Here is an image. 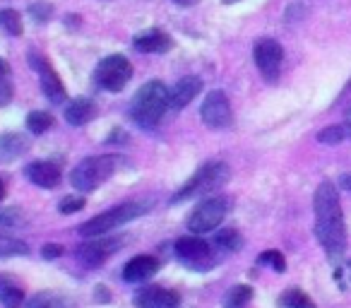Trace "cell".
<instances>
[{
    "instance_id": "cell-32",
    "label": "cell",
    "mask_w": 351,
    "mask_h": 308,
    "mask_svg": "<svg viewBox=\"0 0 351 308\" xmlns=\"http://www.w3.org/2000/svg\"><path fill=\"white\" fill-rule=\"evenodd\" d=\"M20 222V212L17 210H0V226H12Z\"/></svg>"
},
{
    "instance_id": "cell-36",
    "label": "cell",
    "mask_w": 351,
    "mask_h": 308,
    "mask_svg": "<svg viewBox=\"0 0 351 308\" xmlns=\"http://www.w3.org/2000/svg\"><path fill=\"white\" fill-rule=\"evenodd\" d=\"M173 3H178V5H195L197 0H173Z\"/></svg>"
},
{
    "instance_id": "cell-35",
    "label": "cell",
    "mask_w": 351,
    "mask_h": 308,
    "mask_svg": "<svg viewBox=\"0 0 351 308\" xmlns=\"http://www.w3.org/2000/svg\"><path fill=\"white\" fill-rule=\"evenodd\" d=\"M341 188H344V191H351V174H344V176H341Z\"/></svg>"
},
{
    "instance_id": "cell-31",
    "label": "cell",
    "mask_w": 351,
    "mask_h": 308,
    "mask_svg": "<svg viewBox=\"0 0 351 308\" xmlns=\"http://www.w3.org/2000/svg\"><path fill=\"white\" fill-rule=\"evenodd\" d=\"M82 207H84V198L68 196V198H63V202H60V215H73V212H80Z\"/></svg>"
},
{
    "instance_id": "cell-6",
    "label": "cell",
    "mask_w": 351,
    "mask_h": 308,
    "mask_svg": "<svg viewBox=\"0 0 351 308\" xmlns=\"http://www.w3.org/2000/svg\"><path fill=\"white\" fill-rule=\"evenodd\" d=\"M132 78V65L125 56H106L94 70V80L106 92H121Z\"/></svg>"
},
{
    "instance_id": "cell-1",
    "label": "cell",
    "mask_w": 351,
    "mask_h": 308,
    "mask_svg": "<svg viewBox=\"0 0 351 308\" xmlns=\"http://www.w3.org/2000/svg\"><path fill=\"white\" fill-rule=\"evenodd\" d=\"M315 210V236L330 258H339L346 248V229L344 215H341L339 196L330 181L320 183L313 200Z\"/></svg>"
},
{
    "instance_id": "cell-23",
    "label": "cell",
    "mask_w": 351,
    "mask_h": 308,
    "mask_svg": "<svg viewBox=\"0 0 351 308\" xmlns=\"http://www.w3.org/2000/svg\"><path fill=\"white\" fill-rule=\"evenodd\" d=\"M250 298H253V289L245 287V284H239V287H234L229 294H226L224 308H243Z\"/></svg>"
},
{
    "instance_id": "cell-25",
    "label": "cell",
    "mask_w": 351,
    "mask_h": 308,
    "mask_svg": "<svg viewBox=\"0 0 351 308\" xmlns=\"http://www.w3.org/2000/svg\"><path fill=\"white\" fill-rule=\"evenodd\" d=\"M51 126H53V116L46 111H32L29 116H27V128H29V132H34V135L46 132Z\"/></svg>"
},
{
    "instance_id": "cell-27",
    "label": "cell",
    "mask_w": 351,
    "mask_h": 308,
    "mask_svg": "<svg viewBox=\"0 0 351 308\" xmlns=\"http://www.w3.org/2000/svg\"><path fill=\"white\" fill-rule=\"evenodd\" d=\"M217 246H221L224 250H231V253H236V250H241V246H243V239H241V234L236 229H224L217 234Z\"/></svg>"
},
{
    "instance_id": "cell-17",
    "label": "cell",
    "mask_w": 351,
    "mask_h": 308,
    "mask_svg": "<svg viewBox=\"0 0 351 308\" xmlns=\"http://www.w3.org/2000/svg\"><path fill=\"white\" fill-rule=\"evenodd\" d=\"M29 150V137L20 135V132H5L0 135V162H12L20 154Z\"/></svg>"
},
{
    "instance_id": "cell-34",
    "label": "cell",
    "mask_w": 351,
    "mask_h": 308,
    "mask_svg": "<svg viewBox=\"0 0 351 308\" xmlns=\"http://www.w3.org/2000/svg\"><path fill=\"white\" fill-rule=\"evenodd\" d=\"M41 253H44V258H49V260L51 258H60V255H63V246H58V244H46Z\"/></svg>"
},
{
    "instance_id": "cell-22",
    "label": "cell",
    "mask_w": 351,
    "mask_h": 308,
    "mask_svg": "<svg viewBox=\"0 0 351 308\" xmlns=\"http://www.w3.org/2000/svg\"><path fill=\"white\" fill-rule=\"evenodd\" d=\"M27 253H29V246L25 241H17L0 234V258H15V255H27Z\"/></svg>"
},
{
    "instance_id": "cell-7",
    "label": "cell",
    "mask_w": 351,
    "mask_h": 308,
    "mask_svg": "<svg viewBox=\"0 0 351 308\" xmlns=\"http://www.w3.org/2000/svg\"><path fill=\"white\" fill-rule=\"evenodd\" d=\"M176 255L181 258L183 265H188L195 272H205L217 263L210 244L197 239V236H183V239L176 241Z\"/></svg>"
},
{
    "instance_id": "cell-9",
    "label": "cell",
    "mask_w": 351,
    "mask_h": 308,
    "mask_svg": "<svg viewBox=\"0 0 351 308\" xmlns=\"http://www.w3.org/2000/svg\"><path fill=\"white\" fill-rule=\"evenodd\" d=\"M253 56H255V65L265 75V80L274 82L279 78V70H282V60H284V51L279 46V41L260 39L253 49Z\"/></svg>"
},
{
    "instance_id": "cell-37",
    "label": "cell",
    "mask_w": 351,
    "mask_h": 308,
    "mask_svg": "<svg viewBox=\"0 0 351 308\" xmlns=\"http://www.w3.org/2000/svg\"><path fill=\"white\" fill-rule=\"evenodd\" d=\"M3 196H5V186H3V181H0V200H3Z\"/></svg>"
},
{
    "instance_id": "cell-15",
    "label": "cell",
    "mask_w": 351,
    "mask_h": 308,
    "mask_svg": "<svg viewBox=\"0 0 351 308\" xmlns=\"http://www.w3.org/2000/svg\"><path fill=\"white\" fill-rule=\"evenodd\" d=\"M25 174H27V178L39 188H56L60 183L58 167L51 162H32L29 167L25 169Z\"/></svg>"
},
{
    "instance_id": "cell-2",
    "label": "cell",
    "mask_w": 351,
    "mask_h": 308,
    "mask_svg": "<svg viewBox=\"0 0 351 308\" xmlns=\"http://www.w3.org/2000/svg\"><path fill=\"white\" fill-rule=\"evenodd\" d=\"M171 92L161 82H147L137 89L130 104V116L140 128H154L171 106Z\"/></svg>"
},
{
    "instance_id": "cell-3",
    "label": "cell",
    "mask_w": 351,
    "mask_h": 308,
    "mask_svg": "<svg viewBox=\"0 0 351 308\" xmlns=\"http://www.w3.org/2000/svg\"><path fill=\"white\" fill-rule=\"evenodd\" d=\"M116 171V157L113 154H101V157H87L73 169L70 174V183L75 191L89 193L97 191L101 183H106Z\"/></svg>"
},
{
    "instance_id": "cell-38",
    "label": "cell",
    "mask_w": 351,
    "mask_h": 308,
    "mask_svg": "<svg viewBox=\"0 0 351 308\" xmlns=\"http://www.w3.org/2000/svg\"><path fill=\"white\" fill-rule=\"evenodd\" d=\"M224 3H236V0H224Z\"/></svg>"
},
{
    "instance_id": "cell-4",
    "label": "cell",
    "mask_w": 351,
    "mask_h": 308,
    "mask_svg": "<svg viewBox=\"0 0 351 308\" xmlns=\"http://www.w3.org/2000/svg\"><path fill=\"white\" fill-rule=\"evenodd\" d=\"M147 210V202H125V205H118L113 210H106L101 215H97L94 220L84 222L80 226V234L87 236V239H97V236H104L108 231L118 229V226L128 224L130 220L140 217L142 212Z\"/></svg>"
},
{
    "instance_id": "cell-28",
    "label": "cell",
    "mask_w": 351,
    "mask_h": 308,
    "mask_svg": "<svg viewBox=\"0 0 351 308\" xmlns=\"http://www.w3.org/2000/svg\"><path fill=\"white\" fill-rule=\"evenodd\" d=\"M346 128L344 126H330L325 128V130H320V135H317V140L322 142V145H339L341 140H346Z\"/></svg>"
},
{
    "instance_id": "cell-13",
    "label": "cell",
    "mask_w": 351,
    "mask_h": 308,
    "mask_svg": "<svg viewBox=\"0 0 351 308\" xmlns=\"http://www.w3.org/2000/svg\"><path fill=\"white\" fill-rule=\"evenodd\" d=\"M135 303L137 308H178L181 306V296L176 292H171V289L152 287L137 294Z\"/></svg>"
},
{
    "instance_id": "cell-5",
    "label": "cell",
    "mask_w": 351,
    "mask_h": 308,
    "mask_svg": "<svg viewBox=\"0 0 351 308\" xmlns=\"http://www.w3.org/2000/svg\"><path fill=\"white\" fill-rule=\"evenodd\" d=\"M226 178H229V167H226L224 162L205 164V167L197 169V171L193 174V178L181 188V191L171 198V202H183V200H188V198H195V196H202V193L217 191Z\"/></svg>"
},
{
    "instance_id": "cell-10",
    "label": "cell",
    "mask_w": 351,
    "mask_h": 308,
    "mask_svg": "<svg viewBox=\"0 0 351 308\" xmlns=\"http://www.w3.org/2000/svg\"><path fill=\"white\" fill-rule=\"evenodd\" d=\"M200 116H202V123L215 130H221V128H229L231 126V104H229V97L224 92H210L207 99L202 102V108H200Z\"/></svg>"
},
{
    "instance_id": "cell-33",
    "label": "cell",
    "mask_w": 351,
    "mask_h": 308,
    "mask_svg": "<svg viewBox=\"0 0 351 308\" xmlns=\"http://www.w3.org/2000/svg\"><path fill=\"white\" fill-rule=\"evenodd\" d=\"M29 12L36 17L39 22H46L49 20V15H51V5H44V3H36V5H32L29 8Z\"/></svg>"
},
{
    "instance_id": "cell-20",
    "label": "cell",
    "mask_w": 351,
    "mask_h": 308,
    "mask_svg": "<svg viewBox=\"0 0 351 308\" xmlns=\"http://www.w3.org/2000/svg\"><path fill=\"white\" fill-rule=\"evenodd\" d=\"M22 298H25V292L20 289V284L15 279L0 274V301H3V306L17 308L22 303Z\"/></svg>"
},
{
    "instance_id": "cell-19",
    "label": "cell",
    "mask_w": 351,
    "mask_h": 308,
    "mask_svg": "<svg viewBox=\"0 0 351 308\" xmlns=\"http://www.w3.org/2000/svg\"><path fill=\"white\" fill-rule=\"evenodd\" d=\"M135 49L142 51V54H166L171 49V39L169 34L159 29H152V32H145L135 39Z\"/></svg>"
},
{
    "instance_id": "cell-16",
    "label": "cell",
    "mask_w": 351,
    "mask_h": 308,
    "mask_svg": "<svg viewBox=\"0 0 351 308\" xmlns=\"http://www.w3.org/2000/svg\"><path fill=\"white\" fill-rule=\"evenodd\" d=\"M200 92H202V80L200 78H183L181 82L171 89V97H169L171 108L178 111V108L188 106V104H191Z\"/></svg>"
},
{
    "instance_id": "cell-24",
    "label": "cell",
    "mask_w": 351,
    "mask_h": 308,
    "mask_svg": "<svg viewBox=\"0 0 351 308\" xmlns=\"http://www.w3.org/2000/svg\"><path fill=\"white\" fill-rule=\"evenodd\" d=\"M12 94H15V89H12V80H10V65L0 58V106L10 104Z\"/></svg>"
},
{
    "instance_id": "cell-11",
    "label": "cell",
    "mask_w": 351,
    "mask_h": 308,
    "mask_svg": "<svg viewBox=\"0 0 351 308\" xmlns=\"http://www.w3.org/2000/svg\"><path fill=\"white\" fill-rule=\"evenodd\" d=\"M121 246H123V239H94V241H89V244L80 246V248L75 250V255H77L87 268H97V265H101L106 258H111Z\"/></svg>"
},
{
    "instance_id": "cell-14",
    "label": "cell",
    "mask_w": 351,
    "mask_h": 308,
    "mask_svg": "<svg viewBox=\"0 0 351 308\" xmlns=\"http://www.w3.org/2000/svg\"><path fill=\"white\" fill-rule=\"evenodd\" d=\"M156 270H159V260L152 258V255H137V258H132L130 263L125 265V270H123V279L125 282H145V279L154 277Z\"/></svg>"
},
{
    "instance_id": "cell-18",
    "label": "cell",
    "mask_w": 351,
    "mask_h": 308,
    "mask_svg": "<svg viewBox=\"0 0 351 308\" xmlns=\"http://www.w3.org/2000/svg\"><path fill=\"white\" fill-rule=\"evenodd\" d=\"M94 116H97V106H94L92 99H84V97L70 102L68 108H65V121H68L70 126H84V123H89Z\"/></svg>"
},
{
    "instance_id": "cell-21",
    "label": "cell",
    "mask_w": 351,
    "mask_h": 308,
    "mask_svg": "<svg viewBox=\"0 0 351 308\" xmlns=\"http://www.w3.org/2000/svg\"><path fill=\"white\" fill-rule=\"evenodd\" d=\"M279 306L282 308H315V303L311 301L308 294H303L301 289H289L279 298Z\"/></svg>"
},
{
    "instance_id": "cell-12",
    "label": "cell",
    "mask_w": 351,
    "mask_h": 308,
    "mask_svg": "<svg viewBox=\"0 0 351 308\" xmlns=\"http://www.w3.org/2000/svg\"><path fill=\"white\" fill-rule=\"evenodd\" d=\"M29 58H32V68L39 70V75H41V89H44V94L49 97V102L63 104L65 102V87H63V82H60L58 73H56V70L49 65V60L41 58V56L32 54Z\"/></svg>"
},
{
    "instance_id": "cell-30",
    "label": "cell",
    "mask_w": 351,
    "mask_h": 308,
    "mask_svg": "<svg viewBox=\"0 0 351 308\" xmlns=\"http://www.w3.org/2000/svg\"><path fill=\"white\" fill-rule=\"evenodd\" d=\"M258 263L269 265L274 272H284V270H287V260H284V255L279 253V250H267V253H263L258 258Z\"/></svg>"
},
{
    "instance_id": "cell-26",
    "label": "cell",
    "mask_w": 351,
    "mask_h": 308,
    "mask_svg": "<svg viewBox=\"0 0 351 308\" xmlns=\"http://www.w3.org/2000/svg\"><path fill=\"white\" fill-rule=\"evenodd\" d=\"M0 27L8 32L10 36H20L22 34V17L15 10H0Z\"/></svg>"
},
{
    "instance_id": "cell-29",
    "label": "cell",
    "mask_w": 351,
    "mask_h": 308,
    "mask_svg": "<svg viewBox=\"0 0 351 308\" xmlns=\"http://www.w3.org/2000/svg\"><path fill=\"white\" fill-rule=\"evenodd\" d=\"M29 308H68V303L56 294H39L29 301Z\"/></svg>"
},
{
    "instance_id": "cell-8",
    "label": "cell",
    "mask_w": 351,
    "mask_h": 308,
    "mask_svg": "<svg viewBox=\"0 0 351 308\" xmlns=\"http://www.w3.org/2000/svg\"><path fill=\"white\" fill-rule=\"evenodd\" d=\"M229 212V200L226 198H207L200 205L193 210L191 220H188V229L195 231V234H205V231H212L221 224V220Z\"/></svg>"
}]
</instances>
